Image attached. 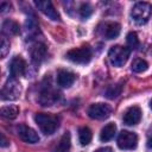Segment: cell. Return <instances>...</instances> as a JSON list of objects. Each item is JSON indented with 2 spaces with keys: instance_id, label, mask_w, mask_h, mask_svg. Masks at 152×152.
Here are the masks:
<instances>
[{
  "instance_id": "2e32d148",
  "label": "cell",
  "mask_w": 152,
  "mask_h": 152,
  "mask_svg": "<svg viewBox=\"0 0 152 152\" xmlns=\"http://www.w3.org/2000/svg\"><path fill=\"white\" fill-rule=\"evenodd\" d=\"M20 31V27L18 25V23H15L14 20L7 19L2 23V32L7 36H14L18 34Z\"/></svg>"
},
{
  "instance_id": "4fadbf2b",
  "label": "cell",
  "mask_w": 152,
  "mask_h": 152,
  "mask_svg": "<svg viewBox=\"0 0 152 152\" xmlns=\"http://www.w3.org/2000/svg\"><path fill=\"white\" fill-rule=\"evenodd\" d=\"M58 93L53 91L51 88H46L42 91V95H40V99H39V102L43 104V106H52L55 102L58 101Z\"/></svg>"
},
{
  "instance_id": "6da1fadb",
  "label": "cell",
  "mask_w": 152,
  "mask_h": 152,
  "mask_svg": "<svg viewBox=\"0 0 152 152\" xmlns=\"http://www.w3.org/2000/svg\"><path fill=\"white\" fill-rule=\"evenodd\" d=\"M34 121L38 125V127L40 128V131L46 135L52 134L58 127L57 116L48 114V113H38V114H36Z\"/></svg>"
},
{
  "instance_id": "5bb4252c",
  "label": "cell",
  "mask_w": 152,
  "mask_h": 152,
  "mask_svg": "<svg viewBox=\"0 0 152 152\" xmlns=\"http://www.w3.org/2000/svg\"><path fill=\"white\" fill-rule=\"evenodd\" d=\"M46 56V46L42 43H37L31 49V58L34 63H40Z\"/></svg>"
},
{
  "instance_id": "603a6c76",
  "label": "cell",
  "mask_w": 152,
  "mask_h": 152,
  "mask_svg": "<svg viewBox=\"0 0 152 152\" xmlns=\"http://www.w3.org/2000/svg\"><path fill=\"white\" fill-rule=\"evenodd\" d=\"M126 40H127V45H128L129 50H132V49L134 50V49H137L139 46V38H138L135 32H129L127 34Z\"/></svg>"
},
{
  "instance_id": "4316f807",
  "label": "cell",
  "mask_w": 152,
  "mask_h": 152,
  "mask_svg": "<svg viewBox=\"0 0 152 152\" xmlns=\"http://www.w3.org/2000/svg\"><path fill=\"white\" fill-rule=\"evenodd\" d=\"M95 152H113V150L110 147H101V148H97Z\"/></svg>"
},
{
  "instance_id": "7c38bea8",
  "label": "cell",
  "mask_w": 152,
  "mask_h": 152,
  "mask_svg": "<svg viewBox=\"0 0 152 152\" xmlns=\"http://www.w3.org/2000/svg\"><path fill=\"white\" fill-rule=\"evenodd\" d=\"M76 81V75L69 70H59L57 74V83L63 88H69Z\"/></svg>"
},
{
  "instance_id": "5b68a950",
  "label": "cell",
  "mask_w": 152,
  "mask_h": 152,
  "mask_svg": "<svg viewBox=\"0 0 152 152\" xmlns=\"http://www.w3.org/2000/svg\"><path fill=\"white\" fill-rule=\"evenodd\" d=\"M20 93H21L20 83L14 77H11L5 83V86H4L2 90H1V99L6 100V101L17 100L20 96Z\"/></svg>"
},
{
  "instance_id": "44dd1931",
  "label": "cell",
  "mask_w": 152,
  "mask_h": 152,
  "mask_svg": "<svg viewBox=\"0 0 152 152\" xmlns=\"http://www.w3.org/2000/svg\"><path fill=\"white\" fill-rule=\"evenodd\" d=\"M122 90V83H116V84H112L107 88L106 90V96L108 99H115L121 94Z\"/></svg>"
},
{
  "instance_id": "f1b7e54d",
  "label": "cell",
  "mask_w": 152,
  "mask_h": 152,
  "mask_svg": "<svg viewBox=\"0 0 152 152\" xmlns=\"http://www.w3.org/2000/svg\"><path fill=\"white\" fill-rule=\"evenodd\" d=\"M150 108H151V109H152V100H151V101H150Z\"/></svg>"
},
{
  "instance_id": "30bf717a",
  "label": "cell",
  "mask_w": 152,
  "mask_h": 152,
  "mask_svg": "<svg viewBox=\"0 0 152 152\" xmlns=\"http://www.w3.org/2000/svg\"><path fill=\"white\" fill-rule=\"evenodd\" d=\"M141 119V110L138 106H132L129 107L124 116H122V120H124V124L128 125V126H133V125H137Z\"/></svg>"
},
{
  "instance_id": "484cf974",
  "label": "cell",
  "mask_w": 152,
  "mask_h": 152,
  "mask_svg": "<svg viewBox=\"0 0 152 152\" xmlns=\"http://www.w3.org/2000/svg\"><path fill=\"white\" fill-rule=\"evenodd\" d=\"M0 142H1V146H2V147H5V146H7V145H8V142H10V141L5 138V135H4V134H1V141H0Z\"/></svg>"
},
{
  "instance_id": "cb8c5ba5",
  "label": "cell",
  "mask_w": 152,
  "mask_h": 152,
  "mask_svg": "<svg viewBox=\"0 0 152 152\" xmlns=\"http://www.w3.org/2000/svg\"><path fill=\"white\" fill-rule=\"evenodd\" d=\"M93 13V8L89 4H82L81 7H80V17L82 19H87Z\"/></svg>"
},
{
  "instance_id": "d6986e66",
  "label": "cell",
  "mask_w": 152,
  "mask_h": 152,
  "mask_svg": "<svg viewBox=\"0 0 152 152\" xmlns=\"http://www.w3.org/2000/svg\"><path fill=\"white\" fill-rule=\"evenodd\" d=\"M19 113V108L17 106H13V104H10V106H4L1 108V116L5 118V119H8V120H13L17 118Z\"/></svg>"
},
{
  "instance_id": "8fae6325",
  "label": "cell",
  "mask_w": 152,
  "mask_h": 152,
  "mask_svg": "<svg viewBox=\"0 0 152 152\" xmlns=\"http://www.w3.org/2000/svg\"><path fill=\"white\" fill-rule=\"evenodd\" d=\"M25 69H26V63L25 61L20 57V56H15L12 61H11V64H10V72H11V76L12 77H18V76H21L24 72H25Z\"/></svg>"
},
{
  "instance_id": "9a60e30c",
  "label": "cell",
  "mask_w": 152,
  "mask_h": 152,
  "mask_svg": "<svg viewBox=\"0 0 152 152\" xmlns=\"http://www.w3.org/2000/svg\"><path fill=\"white\" fill-rule=\"evenodd\" d=\"M120 25L118 23H107L103 28V36L107 39H114L120 34Z\"/></svg>"
},
{
  "instance_id": "7a4b0ae2",
  "label": "cell",
  "mask_w": 152,
  "mask_h": 152,
  "mask_svg": "<svg viewBox=\"0 0 152 152\" xmlns=\"http://www.w3.org/2000/svg\"><path fill=\"white\" fill-rule=\"evenodd\" d=\"M151 14H152V6L148 2H137L131 11V18L138 25L146 24L150 20Z\"/></svg>"
},
{
  "instance_id": "3957f363",
  "label": "cell",
  "mask_w": 152,
  "mask_h": 152,
  "mask_svg": "<svg viewBox=\"0 0 152 152\" xmlns=\"http://www.w3.org/2000/svg\"><path fill=\"white\" fill-rule=\"evenodd\" d=\"M129 52H131V50L126 46H121V45L112 46L108 52V57H109L112 65L118 66V68L122 66L127 62V59L129 57Z\"/></svg>"
},
{
  "instance_id": "e0dca14e",
  "label": "cell",
  "mask_w": 152,
  "mask_h": 152,
  "mask_svg": "<svg viewBox=\"0 0 152 152\" xmlns=\"http://www.w3.org/2000/svg\"><path fill=\"white\" fill-rule=\"evenodd\" d=\"M115 132H116V126H115V124H113V122L107 124V125L101 129L100 140H101V141H109V140L115 135Z\"/></svg>"
},
{
  "instance_id": "277c9868",
  "label": "cell",
  "mask_w": 152,
  "mask_h": 152,
  "mask_svg": "<svg viewBox=\"0 0 152 152\" xmlns=\"http://www.w3.org/2000/svg\"><path fill=\"white\" fill-rule=\"evenodd\" d=\"M66 58L74 63H77V64H86L91 58V50L89 46L83 45L81 48H76V49L68 51Z\"/></svg>"
},
{
  "instance_id": "83f0119b",
  "label": "cell",
  "mask_w": 152,
  "mask_h": 152,
  "mask_svg": "<svg viewBox=\"0 0 152 152\" xmlns=\"http://www.w3.org/2000/svg\"><path fill=\"white\" fill-rule=\"evenodd\" d=\"M147 147H148V148H152V134L150 135V138H148V140H147Z\"/></svg>"
},
{
  "instance_id": "9c48e42d",
  "label": "cell",
  "mask_w": 152,
  "mask_h": 152,
  "mask_svg": "<svg viewBox=\"0 0 152 152\" xmlns=\"http://www.w3.org/2000/svg\"><path fill=\"white\" fill-rule=\"evenodd\" d=\"M17 133H18V137L27 144H36V142L39 141L38 133L33 128H31L26 125H19L18 129H17Z\"/></svg>"
},
{
  "instance_id": "52a82bcc",
  "label": "cell",
  "mask_w": 152,
  "mask_h": 152,
  "mask_svg": "<svg viewBox=\"0 0 152 152\" xmlns=\"http://www.w3.org/2000/svg\"><path fill=\"white\" fill-rule=\"evenodd\" d=\"M112 113V108L109 104L106 103H94L88 108V115L91 119L102 120L107 119Z\"/></svg>"
},
{
  "instance_id": "ac0fdd59",
  "label": "cell",
  "mask_w": 152,
  "mask_h": 152,
  "mask_svg": "<svg viewBox=\"0 0 152 152\" xmlns=\"http://www.w3.org/2000/svg\"><path fill=\"white\" fill-rule=\"evenodd\" d=\"M69 148H70V133L65 132L57 142V145L55 146V148L52 150V152H68Z\"/></svg>"
},
{
  "instance_id": "ba28073f",
  "label": "cell",
  "mask_w": 152,
  "mask_h": 152,
  "mask_svg": "<svg viewBox=\"0 0 152 152\" xmlns=\"http://www.w3.org/2000/svg\"><path fill=\"white\" fill-rule=\"evenodd\" d=\"M34 5H36L37 8H38L43 14H45L49 19L55 20V21L61 19V17H59L57 10L53 7V5H52L51 1H49V0H37V1H34Z\"/></svg>"
},
{
  "instance_id": "8992f818",
  "label": "cell",
  "mask_w": 152,
  "mask_h": 152,
  "mask_svg": "<svg viewBox=\"0 0 152 152\" xmlns=\"http://www.w3.org/2000/svg\"><path fill=\"white\" fill-rule=\"evenodd\" d=\"M138 145V137L129 131H121L118 137V146L121 150H133Z\"/></svg>"
},
{
  "instance_id": "7402d4cb",
  "label": "cell",
  "mask_w": 152,
  "mask_h": 152,
  "mask_svg": "<svg viewBox=\"0 0 152 152\" xmlns=\"http://www.w3.org/2000/svg\"><path fill=\"white\" fill-rule=\"evenodd\" d=\"M147 68H148L147 62L144 61V59H141V58L134 59L133 63H132V66H131L132 71H134V72H144V71L147 70Z\"/></svg>"
},
{
  "instance_id": "ffe728a7",
  "label": "cell",
  "mask_w": 152,
  "mask_h": 152,
  "mask_svg": "<svg viewBox=\"0 0 152 152\" xmlns=\"http://www.w3.org/2000/svg\"><path fill=\"white\" fill-rule=\"evenodd\" d=\"M91 131L88 127H81L78 129V140L82 146L88 145L91 141Z\"/></svg>"
},
{
  "instance_id": "d4e9b609",
  "label": "cell",
  "mask_w": 152,
  "mask_h": 152,
  "mask_svg": "<svg viewBox=\"0 0 152 152\" xmlns=\"http://www.w3.org/2000/svg\"><path fill=\"white\" fill-rule=\"evenodd\" d=\"M8 51H10V42L6 38H1V44H0V53H1V57L4 58L7 55Z\"/></svg>"
}]
</instances>
